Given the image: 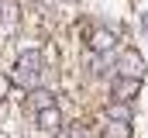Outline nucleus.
Wrapping results in <instances>:
<instances>
[{
    "instance_id": "f257e3e1",
    "label": "nucleus",
    "mask_w": 148,
    "mask_h": 138,
    "mask_svg": "<svg viewBox=\"0 0 148 138\" xmlns=\"http://www.w3.org/2000/svg\"><path fill=\"white\" fill-rule=\"evenodd\" d=\"M41 69H45V59H41V52H38V48H31V52H24V55L14 62V79H10V83H21V86H38Z\"/></svg>"
},
{
    "instance_id": "f03ea898",
    "label": "nucleus",
    "mask_w": 148,
    "mask_h": 138,
    "mask_svg": "<svg viewBox=\"0 0 148 138\" xmlns=\"http://www.w3.org/2000/svg\"><path fill=\"white\" fill-rule=\"evenodd\" d=\"M138 90H141V79H131V76H117L110 83V97L121 104H131L138 97Z\"/></svg>"
},
{
    "instance_id": "7ed1b4c3",
    "label": "nucleus",
    "mask_w": 148,
    "mask_h": 138,
    "mask_svg": "<svg viewBox=\"0 0 148 138\" xmlns=\"http://www.w3.org/2000/svg\"><path fill=\"white\" fill-rule=\"evenodd\" d=\"M117 69H121V76L141 79V72H145V62H141V55H138L134 48H124V52H121V59H117Z\"/></svg>"
},
{
    "instance_id": "20e7f679",
    "label": "nucleus",
    "mask_w": 148,
    "mask_h": 138,
    "mask_svg": "<svg viewBox=\"0 0 148 138\" xmlns=\"http://www.w3.org/2000/svg\"><path fill=\"white\" fill-rule=\"evenodd\" d=\"M17 21H21V7H17V0H0V28L10 31V28H17Z\"/></svg>"
},
{
    "instance_id": "39448f33",
    "label": "nucleus",
    "mask_w": 148,
    "mask_h": 138,
    "mask_svg": "<svg viewBox=\"0 0 148 138\" xmlns=\"http://www.w3.org/2000/svg\"><path fill=\"white\" fill-rule=\"evenodd\" d=\"M35 121H38V128H48V131H55V128L62 124V114H59V107L52 104V107L38 110V114H35Z\"/></svg>"
},
{
    "instance_id": "423d86ee",
    "label": "nucleus",
    "mask_w": 148,
    "mask_h": 138,
    "mask_svg": "<svg viewBox=\"0 0 148 138\" xmlns=\"http://www.w3.org/2000/svg\"><path fill=\"white\" fill-rule=\"evenodd\" d=\"M114 45H117V38H114L110 31H93L90 34V48H93V52H110Z\"/></svg>"
},
{
    "instance_id": "0eeeda50",
    "label": "nucleus",
    "mask_w": 148,
    "mask_h": 138,
    "mask_svg": "<svg viewBox=\"0 0 148 138\" xmlns=\"http://www.w3.org/2000/svg\"><path fill=\"white\" fill-rule=\"evenodd\" d=\"M131 121H107L103 124V138H131Z\"/></svg>"
},
{
    "instance_id": "6e6552de",
    "label": "nucleus",
    "mask_w": 148,
    "mask_h": 138,
    "mask_svg": "<svg viewBox=\"0 0 148 138\" xmlns=\"http://www.w3.org/2000/svg\"><path fill=\"white\" fill-rule=\"evenodd\" d=\"M55 104V93H48V90H31V97H28V107L31 110H45V107H52Z\"/></svg>"
},
{
    "instance_id": "1a4fd4ad",
    "label": "nucleus",
    "mask_w": 148,
    "mask_h": 138,
    "mask_svg": "<svg viewBox=\"0 0 148 138\" xmlns=\"http://www.w3.org/2000/svg\"><path fill=\"white\" fill-rule=\"evenodd\" d=\"M55 138H86V128H83V124H66V121H62V124H59V128H55Z\"/></svg>"
},
{
    "instance_id": "9d476101",
    "label": "nucleus",
    "mask_w": 148,
    "mask_h": 138,
    "mask_svg": "<svg viewBox=\"0 0 148 138\" xmlns=\"http://www.w3.org/2000/svg\"><path fill=\"white\" fill-rule=\"evenodd\" d=\"M107 114H110V121H131V107L121 100H114L110 107H107Z\"/></svg>"
},
{
    "instance_id": "9b49d317",
    "label": "nucleus",
    "mask_w": 148,
    "mask_h": 138,
    "mask_svg": "<svg viewBox=\"0 0 148 138\" xmlns=\"http://www.w3.org/2000/svg\"><path fill=\"white\" fill-rule=\"evenodd\" d=\"M7 93H10V79H7V76H0V100H3Z\"/></svg>"
}]
</instances>
